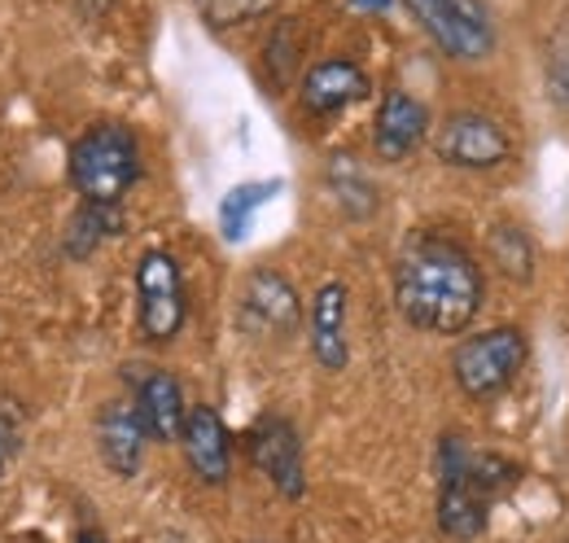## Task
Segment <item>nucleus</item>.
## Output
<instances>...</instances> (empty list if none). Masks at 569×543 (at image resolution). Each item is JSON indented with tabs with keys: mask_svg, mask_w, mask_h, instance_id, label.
I'll use <instances>...</instances> for the list:
<instances>
[{
	"mask_svg": "<svg viewBox=\"0 0 569 543\" xmlns=\"http://www.w3.org/2000/svg\"><path fill=\"white\" fill-rule=\"evenodd\" d=\"M487 303V276L473 250L447 233H417L395 259V307L433 338L465 334Z\"/></svg>",
	"mask_w": 569,
	"mask_h": 543,
	"instance_id": "1",
	"label": "nucleus"
},
{
	"mask_svg": "<svg viewBox=\"0 0 569 543\" xmlns=\"http://www.w3.org/2000/svg\"><path fill=\"white\" fill-rule=\"evenodd\" d=\"M141 140L128 124H92L71 145L67 176L83 206H119L141 180Z\"/></svg>",
	"mask_w": 569,
	"mask_h": 543,
	"instance_id": "2",
	"label": "nucleus"
},
{
	"mask_svg": "<svg viewBox=\"0 0 569 543\" xmlns=\"http://www.w3.org/2000/svg\"><path fill=\"white\" fill-rule=\"evenodd\" d=\"M530 359V338L517 325H496L482 334L456 342L451 351V382L460 386L465 399L473 404H491L499 399L526 368Z\"/></svg>",
	"mask_w": 569,
	"mask_h": 543,
	"instance_id": "3",
	"label": "nucleus"
},
{
	"mask_svg": "<svg viewBox=\"0 0 569 543\" xmlns=\"http://www.w3.org/2000/svg\"><path fill=\"white\" fill-rule=\"evenodd\" d=\"M429 45L451 62H487L496 53V18L487 0H403Z\"/></svg>",
	"mask_w": 569,
	"mask_h": 543,
	"instance_id": "4",
	"label": "nucleus"
},
{
	"mask_svg": "<svg viewBox=\"0 0 569 543\" xmlns=\"http://www.w3.org/2000/svg\"><path fill=\"white\" fill-rule=\"evenodd\" d=\"M469 452L460 434L438 443V531L456 543H473L491 522V500L469 482Z\"/></svg>",
	"mask_w": 569,
	"mask_h": 543,
	"instance_id": "5",
	"label": "nucleus"
},
{
	"mask_svg": "<svg viewBox=\"0 0 569 543\" xmlns=\"http://www.w3.org/2000/svg\"><path fill=\"white\" fill-rule=\"evenodd\" d=\"M189 320V289H184V272L176 264L171 250H144L137 264V325L144 342L167 346L180 338Z\"/></svg>",
	"mask_w": 569,
	"mask_h": 543,
	"instance_id": "6",
	"label": "nucleus"
},
{
	"mask_svg": "<svg viewBox=\"0 0 569 543\" xmlns=\"http://www.w3.org/2000/svg\"><path fill=\"white\" fill-rule=\"evenodd\" d=\"M433 154L451 171H496L512 158V140L482 110H451L433 128Z\"/></svg>",
	"mask_w": 569,
	"mask_h": 543,
	"instance_id": "7",
	"label": "nucleus"
},
{
	"mask_svg": "<svg viewBox=\"0 0 569 543\" xmlns=\"http://www.w3.org/2000/svg\"><path fill=\"white\" fill-rule=\"evenodd\" d=\"M246 456H250V465L259 474L277 486V495H284V500H302L307 495L302 434H298V425L289 416H281V412L259 416L246 430Z\"/></svg>",
	"mask_w": 569,
	"mask_h": 543,
	"instance_id": "8",
	"label": "nucleus"
},
{
	"mask_svg": "<svg viewBox=\"0 0 569 543\" xmlns=\"http://www.w3.org/2000/svg\"><path fill=\"white\" fill-rule=\"evenodd\" d=\"M237 316H241V329L254 338H289L302 325V298L284 272L254 268L241 285Z\"/></svg>",
	"mask_w": 569,
	"mask_h": 543,
	"instance_id": "9",
	"label": "nucleus"
},
{
	"mask_svg": "<svg viewBox=\"0 0 569 543\" xmlns=\"http://www.w3.org/2000/svg\"><path fill=\"white\" fill-rule=\"evenodd\" d=\"M92 438H97V456H101V465H106L114 477L141 474L149 434H144V421L132 399H106V404L97 407Z\"/></svg>",
	"mask_w": 569,
	"mask_h": 543,
	"instance_id": "10",
	"label": "nucleus"
},
{
	"mask_svg": "<svg viewBox=\"0 0 569 543\" xmlns=\"http://www.w3.org/2000/svg\"><path fill=\"white\" fill-rule=\"evenodd\" d=\"M128 386H132V404L141 412L149 443H180L184 434V391L176 382V373L167 368H128Z\"/></svg>",
	"mask_w": 569,
	"mask_h": 543,
	"instance_id": "11",
	"label": "nucleus"
},
{
	"mask_svg": "<svg viewBox=\"0 0 569 543\" xmlns=\"http://www.w3.org/2000/svg\"><path fill=\"white\" fill-rule=\"evenodd\" d=\"M429 136V110L421 97H412L408 88H390L381 92L377 119H372V149L381 162H403L412 158Z\"/></svg>",
	"mask_w": 569,
	"mask_h": 543,
	"instance_id": "12",
	"label": "nucleus"
},
{
	"mask_svg": "<svg viewBox=\"0 0 569 543\" xmlns=\"http://www.w3.org/2000/svg\"><path fill=\"white\" fill-rule=\"evenodd\" d=\"M363 97H368V70L351 58H320L298 83V101L311 119H333Z\"/></svg>",
	"mask_w": 569,
	"mask_h": 543,
	"instance_id": "13",
	"label": "nucleus"
},
{
	"mask_svg": "<svg viewBox=\"0 0 569 543\" xmlns=\"http://www.w3.org/2000/svg\"><path fill=\"white\" fill-rule=\"evenodd\" d=\"M180 452L189 461V470L207 486H223L232 477V434L223 425V416L211 404H193L184 416V434H180Z\"/></svg>",
	"mask_w": 569,
	"mask_h": 543,
	"instance_id": "14",
	"label": "nucleus"
},
{
	"mask_svg": "<svg viewBox=\"0 0 569 543\" xmlns=\"http://www.w3.org/2000/svg\"><path fill=\"white\" fill-rule=\"evenodd\" d=\"M347 312H351V294L342 280H325L311 298L307 312V334H311V355L325 373H342L351 364V342H347Z\"/></svg>",
	"mask_w": 569,
	"mask_h": 543,
	"instance_id": "15",
	"label": "nucleus"
},
{
	"mask_svg": "<svg viewBox=\"0 0 569 543\" xmlns=\"http://www.w3.org/2000/svg\"><path fill=\"white\" fill-rule=\"evenodd\" d=\"M491 264L512 285H530L535 280V241L526 237V228L499 224L496 233H491Z\"/></svg>",
	"mask_w": 569,
	"mask_h": 543,
	"instance_id": "16",
	"label": "nucleus"
},
{
	"mask_svg": "<svg viewBox=\"0 0 569 543\" xmlns=\"http://www.w3.org/2000/svg\"><path fill=\"white\" fill-rule=\"evenodd\" d=\"M119 228H123L119 206H79V215L71 219V233H67V255H71V259H88V255H92L101 241H110Z\"/></svg>",
	"mask_w": 569,
	"mask_h": 543,
	"instance_id": "17",
	"label": "nucleus"
},
{
	"mask_svg": "<svg viewBox=\"0 0 569 543\" xmlns=\"http://www.w3.org/2000/svg\"><path fill=\"white\" fill-rule=\"evenodd\" d=\"M272 194H281V180H263V185H237L223 203H219V228L228 241H241L250 228V215L268 203Z\"/></svg>",
	"mask_w": 569,
	"mask_h": 543,
	"instance_id": "18",
	"label": "nucleus"
},
{
	"mask_svg": "<svg viewBox=\"0 0 569 543\" xmlns=\"http://www.w3.org/2000/svg\"><path fill=\"white\" fill-rule=\"evenodd\" d=\"M469 482L496 504L503 491H512L521 482V470L508 456H496V452H469Z\"/></svg>",
	"mask_w": 569,
	"mask_h": 543,
	"instance_id": "19",
	"label": "nucleus"
},
{
	"mask_svg": "<svg viewBox=\"0 0 569 543\" xmlns=\"http://www.w3.org/2000/svg\"><path fill=\"white\" fill-rule=\"evenodd\" d=\"M329 180H333V189H338V203L347 206L356 219H363V215H372V210H377V189L368 185V176H363V171L351 167V158H338Z\"/></svg>",
	"mask_w": 569,
	"mask_h": 543,
	"instance_id": "20",
	"label": "nucleus"
},
{
	"mask_svg": "<svg viewBox=\"0 0 569 543\" xmlns=\"http://www.w3.org/2000/svg\"><path fill=\"white\" fill-rule=\"evenodd\" d=\"M277 9V0H198V13L211 22V27H241V22H254V18H268Z\"/></svg>",
	"mask_w": 569,
	"mask_h": 543,
	"instance_id": "21",
	"label": "nucleus"
},
{
	"mask_svg": "<svg viewBox=\"0 0 569 543\" xmlns=\"http://www.w3.org/2000/svg\"><path fill=\"white\" fill-rule=\"evenodd\" d=\"M548 97H552L561 110H569V53L552 58V67H548Z\"/></svg>",
	"mask_w": 569,
	"mask_h": 543,
	"instance_id": "22",
	"label": "nucleus"
},
{
	"mask_svg": "<svg viewBox=\"0 0 569 543\" xmlns=\"http://www.w3.org/2000/svg\"><path fill=\"white\" fill-rule=\"evenodd\" d=\"M74 543H110V540H106L101 531H92V526H88V531H79V535H74Z\"/></svg>",
	"mask_w": 569,
	"mask_h": 543,
	"instance_id": "23",
	"label": "nucleus"
},
{
	"mask_svg": "<svg viewBox=\"0 0 569 543\" xmlns=\"http://www.w3.org/2000/svg\"><path fill=\"white\" fill-rule=\"evenodd\" d=\"M9 452H13V443H9L4 430H0V477H4V465H9Z\"/></svg>",
	"mask_w": 569,
	"mask_h": 543,
	"instance_id": "24",
	"label": "nucleus"
}]
</instances>
